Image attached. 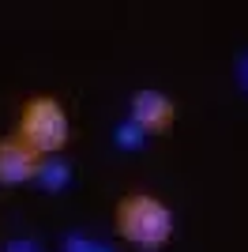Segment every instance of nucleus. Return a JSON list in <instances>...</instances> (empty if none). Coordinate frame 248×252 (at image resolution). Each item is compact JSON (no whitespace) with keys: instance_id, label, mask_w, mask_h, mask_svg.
Here are the masks:
<instances>
[{"instance_id":"1","label":"nucleus","mask_w":248,"mask_h":252,"mask_svg":"<svg viewBox=\"0 0 248 252\" xmlns=\"http://www.w3.org/2000/svg\"><path fill=\"white\" fill-rule=\"evenodd\" d=\"M117 233L143 252H158L173 237V211L151 192H128L113 211Z\"/></svg>"},{"instance_id":"2","label":"nucleus","mask_w":248,"mask_h":252,"mask_svg":"<svg viewBox=\"0 0 248 252\" xmlns=\"http://www.w3.org/2000/svg\"><path fill=\"white\" fill-rule=\"evenodd\" d=\"M15 136L45 158V155H61V151L68 147V139H72V125H68L64 105L57 102L53 94H31L27 102H23Z\"/></svg>"},{"instance_id":"3","label":"nucleus","mask_w":248,"mask_h":252,"mask_svg":"<svg viewBox=\"0 0 248 252\" xmlns=\"http://www.w3.org/2000/svg\"><path fill=\"white\" fill-rule=\"evenodd\" d=\"M128 117L143 128L147 136H162V132L173 128L177 109H173V98L169 94H162L155 87H143V91H135L132 102H128Z\"/></svg>"},{"instance_id":"4","label":"nucleus","mask_w":248,"mask_h":252,"mask_svg":"<svg viewBox=\"0 0 248 252\" xmlns=\"http://www.w3.org/2000/svg\"><path fill=\"white\" fill-rule=\"evenodd\" d=\"M41 155L34 147H27L19 136L0 139V189H19V185H31L34 173H38Z\"/></svg>"},{"instance_id":"5","label":"nucleus","mask_w":248,"mask_h":252,"mask_svg":"<svg viewBox=\"0 0 248 252\" xmlns=\"http://www.w3.org/2000/svg\"><path fill=\"white\" fill-rule=\"evenodd\" d=\"M31 185H34V189H41V192H49V196L64 192L68 185H72V162L61 158V155H45L38 162V173H34Z\"/></svg>"},{"instance_id":"6","label":"nucleus","mask_w":248,"mask_h":252,"mask_svg":"<svg viewBox=\"0 0 248 252\" xmlns=\"http://www.w3.org/2000/svg\"><path fill=\"white\" fill-rule=\"evenodd\" d=\"M113 143H117L121 151H128V155H139V151H143L147 143H151V136H147L143 128L135 125L132 117H124L121 125L113 128Z\"/></svg>"},{"instance_id":"7","label":"nucleus","mask_w":248,"mask_h":252,"mask_svg":"<svg viewBox=\"0 0 248 252\" xmlns=\"http://www.w3.org/2000/svg\"><path fill=\"white\" fill-rule=\"evenodd\" d=\"M0 252H45V245H41L38 237H27V233H19V237H8V241L0 245Z\"/></svg>"},{"instance_id":"8","label":"nucleus","mask_w":248,"mask_h":252,"mask_svg":"<svg viewBox=\"0 0 248 252\" xmlns=\"http://www.w3.org/2000/svg\"><path fill=\"white\" fill-rule=\"evenodd\" d=\"M61 252H94V237H87V233H68L61 241Z\"/></svg>"},{"instance_id":"9","label":"nucleus","mask_w":248,"mask_h":252,"mask_svg":"<svg viewBox=\"0 0 248 252\" xmlns=\"http://www.w3.org/2000/svg\"><path fill=\"white\" fill-rule=\"evenodd\" d=\"M233 79H237V91L248 98V49H241L233 61Z\"/></svg>"},{"instance_id":"10","label":"nucleus","mask_w":248,"mask_h":252,"mask_svg":"<svg viewBox=\"0 0 248 252\" xmlns=\"http://www.w3.org/2000/svg\"><path fill=\"white\" fill-rule=\"evenodd\" d=\"M94 252H117L113 245H105V241H94Z\"/></svg>"}]
</instances>
